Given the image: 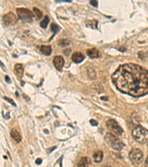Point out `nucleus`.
I'll return each mask as SVG.
<instances>
[{"label":"nucleus","instance_id":"nucleus-1","mask_svg":"<svg viewBox=\"0 0 148 167\" xmlns=\"http://www.w3.org/2000/svg\"><path fill=\"white\" fill-rule=\"evenodd\" d=\"M118 90L138 98L148 94V71L133 63L120 66L112 76Z\"/></svg>","mask_w":148,"mask_h":167},{"label":"nucleus","instance_id":"nucleus-2","mask_svg":"<svg viewBox=\"0 0 148 167\" xmlns=\"http://www.w3.org/2000/svg\"><path fill=\"white\" fill-rule=\"evenodd\" d=\"M132 136L135 140L144 144L148 142V130L141 126H136L132 131Z\"/></svg>","mask_w":148,"mask_h":167},{"label":"nucleus","instance_id":"nucleus-3","mask_svg":"<svg viewBox=\"0 0 148 167\" xmlns=\"http://www.w3.org/2000/svg\"><path fill=\"white\" fill-rule=\"evenodd\" d=\"M105 140L108 143V145L116 151H121L125 146V144L112 133L106 134Z\"/></svg>","mask_w":148,"mask_h":167},{"label":"nucleus","instance_id":"nucleus-4","mask_svg":"<svg viewBox=\"0 0 148 167\" xmlns=\"http://www.w3.org/2000/svg\"><path fill=\"white\" fill-rule=\"evenodd\" d=\"M129 157L134 165L138 166L141 164L143 160V153L138 149H133L130 152Z\"/></svg>","mask_w":148,"mask_h":167},{"label":"nucleus","instance_id":"nucleus-5","mask_svg":"<svg viewBox=\"0 0 148 167\" xmlns=\"http://www.w3.org/2000/svg\"><path fill=\"white\" fill-rule=\"evenodd\" d=\"M17 11L18 16L19 19L24 22H31L34 18V15L33 13L30 10L26 8H17L16 10Z\"/></svg>","mask_w":148,"mask_h":167},{"label":"nucleus","instance_id":"nucleus-6","mask_svg":"<svg viewBox=\"0 0 148 167\" xmlns=\"http://www.w3.org/2000/svg\"><path fill=\"white\" fill-rule=\"evenodd\" d=\"M106 126L108 129L116 135H122L123 134V129L119 124L115 120L110 119L106 122Z\"/></svg>","mask_w":148,"mask_h":167},{"label":"nucleus","instance_id":"nucleus-7","mask_svg":"<svg viewBox=\"0 0 148 167\" xmlns=\"http://www.w3.org/2000/svg\"><path fill=\"white\" fill-rule=\"evenodd\" d=\"M2 21L3 23L5 25H10L16 23L17 19H16V16L14 13H12V12H9V13H6L5 15L3 16Z\"/></svg>","mask_w":148,"mask_h":167},{"label":"nucleus","instance_id":"nucleus-8","mask_svg":"<svg viewBox=\"0 0 148 167\" xmlns=\"http://www.w3.org/2000/svg\"><path fill=\"white\" fill-rule=\"evenodd\" d=\"M53 65L55 66V68H56L58 71H62L63 66L64 64V60L63 59L62 57L61 56H56L53 58Z\"/></svg>","mask_w":148,"mask_h":167},{"label":"nucleus","instance_id":"nucleus-9","mask_svg":"<svg viewBox=\"0 0 148 167\" xmlns=\"http://www.w3.org/2000/svg\"><path fill=\"white\" fill-rule=\"evenodd\" d=\"M10 136L13 138V140L16 141V143H19L22 140V136H21L19 132L16 129H11V131H10Z\"/></svg>","mask_w":148,"mask_h":167},{"label":"nucleus","instance_id":"nucleus-10","mask_svg":"<svg viewBox=\"0 0 148 167\" xmlns=\"http://www.w3.org/2000/svg\"><path fill=\"white\" fill-rule=\"evenodd\" d=\"M87 54L90 58H98V57H99V56H100L99 50L96 48H90V49L87 50Z\"/></svg>","mask_w":148,"mask_h":167},{"label":"nucleus","instance_id":"nucleus-11","mask_svg":"<svg viewBox=\"0 0 148 167\" xmlns=\"http://www.w3.org/2000/svg\"><path fill=\"white\" fill-rule=\"evenodd\" d=\"M84 57L81 53L79 52H76L74 53V54L72 55V60L75 63H80L84 60Z\"/></svg>","mask_w":148,"mask_h":167},{"label":"nucleus","instance_id":"nucleus-12","mask_svg":"<svg viewBox=\"0 0 148 167\" xmlns=\"http://www.w3.org/2000/svg\"><path fill=\"white\" fill-rule=\"evenodd\" d=\"M90 164V159L89 157H84L80 159L77 166L78 167H89Z\"/></svg>","mask_w":148,"mask_h":167},{"label":"nucleus","instance_id":"nucleus-13","mask_svg":"<svg viewBox=\"0 0 148 167\" xmlns=\"http://www.w3.org/2000/svg\"><path fill=\"white\" fill-rule=\"evenodd\" d=\"M14 72L19 78H22L24 73V68L22 65L16 64L14 67Z\"/></svg>","mask_w":148,"mask_h":167},{"label":"nucleus","instance_id":"nucleus-14","mask_svg":"<svg viewBox=\"0 0 148 167\" xmlns=\"http://www.w3.org/2000/svg\"><path fill=\"white\" fill-rule=\"evenodd\" d=\"M103 158V152L102 151H97L93 154V160L95 163H100Z\"/></svg>","mask_w":148,"mask_h":167},{"label":"nucleus","instance_id":"nucleus-15","mask_svg":"<svg viewBox=\"0 0 148 167\" xmlns=\"http://www.w3.org/2000/svg\"><path fill=\"white\" fill-rule=\"evenodd\" d=\"M40 51L42 54L46 56H49L52 52L51 47L49 46V45H42L40 47Z\"/></svg>","mask_w":148,"mask_h":167},{"label":"nucleus","instance_id":"nucleus-16","mask_svg":"<svg viewBox=\"0 0 148 167\" xmlns=\"http://www.w3.org/2000/svg\"><path fill=\"white\" fill-rule=\"evenodd\" d=\"M51 31L53 33V36H52V38H53L54 36H55L56 33H58V31L60 30V28L58 26V25H56V24L52 23L51 25Z\"/></svg>","mask_w":148,"mask_h":167},{"label":"nucleus","instance_id":"nucleus-17","mask_svg":"<svg viewBox=\"0 0 148 167\" xmlns=\"http://www.w3.org/2000/svg\"><path fill=\"white\" fill-rule=\"evenodd\" d=\"M48 23H49V18H48V16H46L45 17V19L40 22V26L42 28H44V29H45L47 28V26H48Z\"/></svg>","mask_w":148,"mask_h":167},{"label":"nucleus","instance_id":"nucleus-18","mask_svg":"<svg viewBox=\"0 0 148 167\" xmlns=\"http://www.w3.org/2000/svg\"><path fill=\"white\" fill-rule=\"evenodd\" d=\"M69 44H70V42H69V41L66 39H60V40L59 41V45H61V46L62 47L67 46V45H68Z\"/></svg>","mask_w":148,"mask_h":167},{"label":"nucleus","instance_id":"nucleus-19","mask_svg":"<svg viewBox=\"0 0 148 167\" xmlns=\"http://www.w3.org/2000/svg\"><path fill=\"white\" fill-rule=\"evenodd\" d=\"M34 14L36 15V16H37L38 19H40V18H42V13L40 10L36 8V7H34Z\"/></svg>","mask_w":148,"mask_h":167},{"label":"nucleus","instance_id":"nucleus-20","mask_svg":"<svg viewBox=\"0 0 148 167\" xmlns=\"http://www.w3.org/2000/svg\"><path fill=\"white\" fill-rule=\"evenodd\" d=\"M90 4L93 5V7H98V1H95V0H93V1H90Z\"/></svg>","mask_w":148,"mask_h":167},{"label":"nucleus","instance_id":"nucleus-21","mask_svg":"<svg viewBox=\"0 0 148 167\" xmlns=\"http://www.w3.org/2000/svg\"><path fill=\"white\" fill-rule=\"evenodd\" d=\"M4 100H7V101H8L9 103H11L13 106H16V104H15V103H13V100H11V99H10V98H4Z\"/></svg>","mask_w":148,"mask_h":167},{"label":"nucleus","instance_id":"nucleus-22","mask_svg":"<svg viewBox=\"0 0 148 167\" xmlns=\"http://www.w3.org/2000/svg\"><path fill=\"white\" fill-rule=\"evenodd\" d=\"M90 124H91L92 126H96L98 125V123L96 122V121L95 120H90Z\"/></svg>","mask_w":148,"mask_h":167},{"label":"nucleus","instance_id":"nucleus-23","mask_svg":"<svg viewBox=\"0 0 148 167\" xmlns=\"http://www.w3.org/2000/svg\"><path fill=\"white\" fill-rule=\"evenodd\" d=\"M42 163V160L41 158H37V160H36V163H37V165H40Z\"/></svg>","mask_w":148,"mask_h":167},{"label":"nucleus","instance_id":"nucleus-24","mask_svg":"<svg viewBox=\"0 0 148 167\" xmlns=\"http://www.w3.org/2000/svg\"><path fill=\"white\" fill-rule=\"evenodd\" d=\"M4 79H5V81H6V82H7V83H10V82H11V81H10V77H8V76H5V78H4Z\"/></svg>","mask_w":148,"mask_h":167},{"label":"nucleus","instance_id":"nucleus-25","mask_svg":"<svg viewBox=\"0 0 148 167\" xmlns=\"http://www.w3.org/2000/svg\"><path fill=\"white\" fill-rule=\"evenodd\" d=\"M145 167H148V157L145 160Z\"/></svg>","mask_w":148,"mask_h":167},{"label":"nucleus","instance_id":"nucleus-26","mask_svg":"<svg viewBox=\"0 0 148 167\" xmlns=\"http://www.w3.org/2000/svg\"><path fill=\"white\" fill-rule=\"evenodd\" d=\"M101 99L103 100H108V98H102Z\"/></svg>","mask_w":148,"mask_h":167},{"label":"nucleus","instance_id":"nucleus-27","mask_svg":"<svg viewBox=\"0 0 148 167\" xmlns=\"http://www.w3.org/2000/svg\"><path fill=\"white\" fill-rule=\"evenodd\" d=\"M45 133H47V134H48V130H45Z\"/></svg>","mask_w":148,"mask_h":167},{"label":"nucleus","instance_id":"nucleus-28","mask_svg":"<svg viewBox=\"0 0 148 167\" xmlns=\"http://www.w3.org/2000/svg\"><path fill=\"white\" fill-rule=\"evenodd\" d=\"M104 167H111V166H104Z\"/></svg>","mask_w":148,"mask_h":167}]
</instances>
